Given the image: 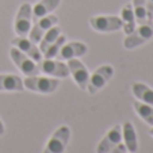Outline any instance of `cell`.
Masks as SVG:
<instances>
[{"instance_id":"e0dca14e","label":"cell","mask_w":153,"mask_h":153,"mask_svg":"<svg viewBox=\"0 0 153 153\" xmlns=\"http://www.w3.org/2000/svg\"><path fill=\"white\" fill-rule=\"evenodd\" d=\"M121 20H122V29L123 31L127 34L133 31L136 29V16H134V11H133V6L131 3H127L123 6L121 11Z\"/></svg>"},{"instance_id":"d4e9b609","label":"cell","mask_w":153,"mask_h":153,"mask_svg":"<svg viewBox=\"0 0 153 153\" xmlns=\"http://www.w3.org/2000/svg\"><path fill=\"white\" fill-rule=\"evenodd\" d=\"M4 131H6V129H4V125H3V122H1V119H0V136H3Z\"/></svg>"},{"instance_id":"603a6c76","label":"cell","mask_w":153,"mask_h":153,"mask_svg":"<svg viewBox=\"0 0 153 153\" xmlns=\"http://www.w3.org/2000/svg\"><path fill=\"white\" fill-rule=\"evenodd\" d=\"M146 15H148V22L152 23V20H153V0H146Z\"/></svg>"},{"instance_id":"277c9868","label":"cell","mask_w":153,"mask_h":153,"mask_svg":"<svg viewBox=\"0 0 153 153\" xmlns=\"http://www.w3.org/2000/svg\"><path fill=\"white\" fill-rule=\"evenodd\" d=\"M33 26V7L30 3H23L18 10L15 18L14 29L18 37H26L29 35Z\"/></svg>"},{"instance_id":"cb8c5ba5","label":"cell","mask_w":153,"mask_h":153,"mask_svg":"<svg viewBox=\"0 0 153 153\" xmlns=\"http://www.w3.org/2000/svg\"><path fill=\"white\" fill-rule=\"evenodd\" d=\"M126 152H127V149L125 146V144H118L115 148H113L110 152H107V153H126Z\"/></svg>"},{"instance_id":"4316f807","label":"cell","mask_w":153,"mask_h":153,"mask_svg":"<svg viewBox=\"0 0 153 153\" xmlns=\"http://www.w3.org/2000/svg\"><path fill=\"white\" fill-rule=\"evenodd\" d=\"M152 25H153V20H152Z\"/></svg>"},{"instance_id":"6da1fadb","label":"cell","mask_w":153,"mask_h":153,"mask_svg":"<svg viewBox=\"0 0 153 153\" xmlns=\"http://www.w3.org/2000/svg\"><path fill=\"white\" fill-rule=\"evenodd\" d=\"M25 88L38 94H52L60 87V80L56 77H42V76H27L23 80Z\"/></svg>"},{"instance_id":"ba28073f","label":"cell","mask_w":153,"mask_h":153,"mask_svg":"<svg viewBox=\"0 0 153 153\" xmlns=\"http://www.w3.org/2000/svg\"><path fill=\"white\" fill-rule=\"evenodd\" d=\"M67 65L69 68V75L73 77L77 87L80 90L87 91V85H88V80H90V73H88V69L85 68V65L79 58L68 60Z\"/></svg>"},{"instance_id":"5b68a950","label":"cell","mask_w":153,"mask_h":153,"mask_svg":"<svg viewBox=\"0 0 153 153\" xmlns=\"http://www.w3.org/2000/svg\"><path fill=\"white\" fill-rule=\"evenodd\" d=\"M10 56H11L12 61L15 62V65L18 67V69L23 73V75H26V76L39 75V72H41L39 65H38L34 60H31L29 56L25 54L23 52H20L19 49H16V48H11V50H10Z\"/></svg>"},{"instance_id":"30bf717a","label":"cell","mask_w":153,"mask_h":153,"mask_svg":"<svg viewBox=\"0 0 153 153\" xmlns=\"http://www.w3.org/2000/svg\"><path fill=\"white\" fill-rule=\"evenodd\" d=\"M122 140V126L115 125L106 133V136L100 140V142L96 146V153H107L118 144H121Z\"/></svg>"},{"instance_id":"7c38bea8","label":"cell","mask_w":153,"mask_h":153,"mask_svg":"<svg viewBox=\"0 0 153 153\" xmlns=\"http://www.w3.org/2000/svg\"><path fill=\"white\" fill-rule=\"evenodd\" d=\"M39 69L41 72L46 73L49 76H54V77H68L69 76V68L67 64L61 62V61H56L54 58H45L39 62Z\"/></svg>"},{"instance_id":"9c48e42d","label":"cell","mask_w":153,"mask_h":153,"mask_svg":"<svg viewBox=\"0 0 153 153\" xmlns=\"http://www.w3.org/2000/svg\"><path fill=\"white\" fill-rule=\"evenodd\" d=\"M58 22L57 15H46L43 18H39L38 20H35L34 26H31V30L29 33V39L33 41L34 43H38L41 41V38L43 37V34L50 29V27L56 26Z\"/></svg>"},{"instance_id":"7402d4cb","label":"cell","mask_w":153,"mask_h":153,"mask_svg":"<svg viewBox=\"0 0 153 153\" xmlns=\"http://www.w3.org/2000/svg\"><path fill=\"white\" fill-rule=\"evenodd\" d=\"M67 42V38H65V35L61 34L60 37L57 38V39L54 41V42L50 45L49 48H48V50L45 53H43V56H45V58H56L58 54V52H60V49L62 48V45Z\"/></svg>"},{"instance_id":"8fae6325","label":"cell","mask_w":153,"mask_h":153,"mask_svg":"<svg viewBox=\"0 0 153 153\" xmlns=\"http://www.w3.org/2000/svg\"><path fill=\"white\" fill-rule=\"evenodd\" d=\"M12 46L19 49L20 52H23L26 56H29L31 60H34L35 62H41L42 61V52L39 50V48L35 45L33 41L27 39L26 37H16L11 39Z\"/></svg>"},{"instance_id":"52a82bcc","label":"cell","mask_w":153,"mask_h":153,"mask_svg":"<svg viewBox=\"0 0 153 153\" xmlns=\"http://www.w3.org/2000/svg\"><path fill=\"white\" fill-rule=\"evenodd\" d=\"M90 25L95 31L99 33H113L122 29V20L119 16L114 15H100L90 18Z\"/></svg>"},{"instance_id":"9a60e30c","label":"cell","mask_w":153,"mask_h":153,"mask_svg":"<svg viewBox=\"0 0 153 153\" xmlns=\"http://www.w3.org/2000/svg\"><path fill=\"white\" fill-rule=\"evenodd\" d=\"M25 90L23 80L16 75L12 73H4L0 75V91H15V92H20Z\"/></svg>"},{"instance_id":"2e32d148","label":"cell","mask_w":153,"mask_h":153,"mask_svg":"<svg viewBox=\"0 0 153 153\" xmlns=\"http://www.w3.org/2000/svg\"><path fill=\"white\" fill-rule=\"evenodd\" d=\"M61 0H39L33 8V20H38L39 18H43L49 15L52 11H54L60 6Z\"/></svg>"},{"instance_id":"7a4b0ae2","label":"cell","mask_w":153,"mask_h":153,"mask_svg":"<svg viewBox=\"0 0 153 153\" xmlns=\"http://www.w3.org/2000/svg\"><path fill=\"white\" fill-rule=\"evenodd\" d=\"M152 37H153V25L150 22H146L144 25H138V27H136L130 34L126 35V38L123 41V46L125 49L129 50L136 49V48L146 43Z\"/></svg>"},{"instance_id":"484cf974","label":"cell","mask_w":153,"mask_h":153,"mask_svg":"<svg viewBox=\"0 0 153 153\" xmlns=\"http://www.w3.org/2000/svg\"><path fill=\"white\" fill-rule=\"evenodd\" d=\"M149 134H150V136L153 137V126H152V127H150V129H149Z\"/></svg>"},{"instance_id":"8992f818","label":"cell","mask_w":153,"mask_h":153,"mask_svg":"<svg viewBox=\"0 0 153 153\" xmlns=\"http://www.w3.org/2000/svg\"><path fill=\"white\" fill-rule=\"evenodd\" d=\"M114 76V68L111 65H103V67L98 68L92 75H90V80H88V85H87V91L91 95H95L98 91H100L107 81Z\"/></svg>"},{"instance_id":"5bb4252c","label":"cell","mask_w":153,"mask_h":153,"mask_svg":"<svg viewBox=\"0 0 153 153\" xmlns=\"http://www.w3.org/2000/svg\"><path fill=\"white\" fill-rule=\"evenodd\" d=\"M122 140L126 146L127 152L136 153L138 149V142H137V133L131 122H125L122 125Z\"/></svg>"},{"instance_id":"ffe728a7","label":"cell","mask_w":153,"mask_h":153,"mask_svg":"<svg viewBox=\"0 0 153 153\" xmlns=\"http://www.w3.org/2000/svg\"><path fill=\"white\" fill-rule=\"evenodd\" d=\"M60 35H61V29L58 26L50 27V29L43 34V37L41 38V41H39V50L42 52V54L46 52L48 48H49Z\"/></svg>"},{"instance_id":"4fadbf2b","label":"cell","mask_w":153,"mask_h":153,"mask_svg":"<svg viewBox=\"0 0 153 153\" xmlns=\"http://www.w3.org/2000/svg\"><path fill=\"white\" fill-rule=\"evenodd\" d=\"M87 52H88V48H87L85 43L72 41V42L64 43L62 48L58 52L57 57L60 60H72V58L83 57Z\"/></svg>"},{"instance_id":"44dd1931","label":"cell","mask_w":153,"mask_h":153,"mask_svg":"<svg viewBox=\"0 0 153 153\" xmlns=\"http://www.w3.org/2000/svg\"><path fill=\"white\" fill-rule=\"evenodd\" d=\"M133 11L136 16V23L144 25L148 22L146 15V0H133Z\"/></svg>"},{"instance_id":"ac0fdd59","label":"cell","mask_w":153,"mask_h":153,"mask_svg":"<svg viewBox=\"0 0 153 153\" xmlns=\"http://www.w3.org/2000/svg\"><path fill=\"white\" fill-rule=\"evenodd\" d=\"M133 95L142 103L153 106V90L144 83H133L131 84Z\"/></svg>"},{"instance_id":"d6986e66","label":"cell","mask_w":153,"mask_h":153,"mask_svg":"<svg viewBox=\"0 0 153 153\" xmlns=\"http://www.w3.org/2000/svg\"><path fill=\"white\" fill-rule=\"evenodd\" d=\"M133 107L142 121H145L148 125L153 126V106H149L146 103L136 100V102H133Z\"/></svg>"},{"instance_id":"3957f363","label":"cell","mask_w":153,"mask_h":153,"mask_svg":"<svg viewBox=\"0 0 153 153\" xmlns=\"http://www.w3.org/2000/svg\"><path fill=\"white\" fill-rule=\"evenodd\" d=\"M71 130L68 126H61L56 130L42 153H64L69 144Z\"/></svg>"}]
</instances>
